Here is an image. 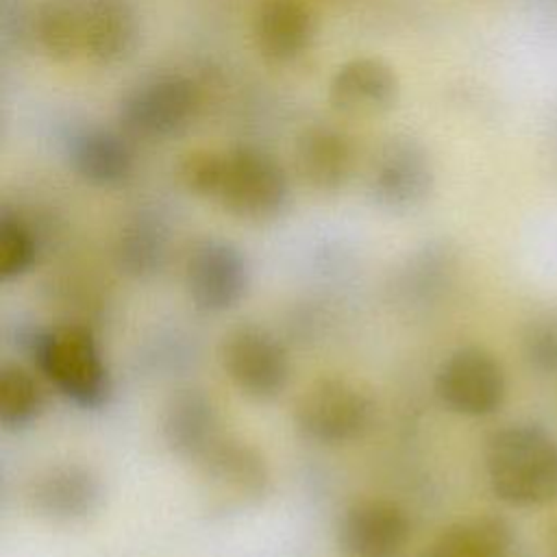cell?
<instances>
[{"label": "cell", "mask_w": 557, "mask_h": 557, "mask_svg": "<svg viewBox=\"0 0 557 557\" xmlns=\"http://www.w3.org/2000/svg\"><path fill=\"white\" fill-rule=\"evenodd\" d=\"M22 346L41 379L67 403L85 411H98L109 405L113 379L87 324L35 326L22 335Z\"/></svg>", "instance_id": "1"}, {"label": "cell", "mask_w": 557, "mask_h": 557, "mask_svg": "<svg viewBox=\"0 0 557 557\" xmlns=\"http://www.w3.org/2000/svg\"><path fill=\"white\" fill-rule=\"evenodd\" d=\"M492 494L518 509L557 500V437L535 422H511L496 429L483 450Z\"/></svg>", "instance_id": "2"}, {"label": "cell", "mask_w": 557, "mask_h": 557, "mask_svg": "<svg viewBox=\"0 0 557 557\" xmlns=\"http://www.w3.org/2000/svg\"><path fill=\"white\" fill-rule=\"evenodd\" d=\"M374 418L376 403L370 392L344 376L315 379L294 405L296 431L320 446H339L363 437Z\"/></svg>", "instance_id": "3"}, {"label": "cell", "mask_w": 557, "mask_h": 557, "mask_svg": "<svg viewBox=\"0 0 557 557\" xmlns=\"http://www.w3.org/2000/svg\"><path fill=\"white\" fill-rule=\"evenodd\" d=\"M289 196V178L272 154L250 146L224 152L215 202L226 213L246 222H270L285 213Z\"/></svg>", "instance_id": "4"}, {"label": "cell", "mask_w": 557, "mask_h": 557, "mask_svg": "<svg viewBox=\"0 0 557 557\" xmlns=\"http://www.w3.org/2000/svg\"><path fill=\"white\" fill-rule=\"evenodd\" d=\"M437 400L457 416H494L507 398V372L500 359L483 346H459L437 366L433 376Z\"/></svg>", "instance_id": "5"}, {"label": "cell", "mask_w": 557, "mask_h": 557, "mask_svg": "<svg viewBox=\"0 0 557 557\" xmlns=\"http://www.w3.org/2000/svg\"><path fill=\"white\" fill-rule=\"evenodd\" d=\"M198 109V87L191 78L163 72L144 78L126 91L117 120L126 135L137 139H170L181 135Z\"/></svg>", "instance_id": "6"}, {"label": "cell", "mask_w": 557, "mask_h": 557, "mask_svg": "<svg viewBox=\"0 0 557 557\" xmlns=\"http://www.w3.org/2000/svg\"><path fill=\"white\" fill-rule=\"evenodd\" d=\"M185 292L198 313L220 315L235 309L250 289L246 252L224 237L198 239L185 259Z\"/></svg>", "instance_id": "7"}, {"label": "cell", "mask_w": 557, "mask_h": 557, "mask_svg": "<svg viewBox=\"0 0 557 557\" xmlns=\"http://www.w3.org/2000/svg\"><path fill=\"white\" fill-rule=\"evenodd\" d=\"M220 361L231 383L250 400L278 398L289 383V352L265 326L242 324L224 335Z\"/></svg>", "instance_id": "8"}, {"label": "cell", "mask_w": 557, "mask_h": 557, "mask_svg": "<svg viewBox=\"0 0 557 557\" xmlns=\"http://www.w3.org/2000/svg\"><path fill=\"white\" fill-rule=\"evenodd\" d=\"M435 170L424 144L413 137H394L374 159L370 194L383 211L409 213L431 196Z\"/></svg>", "instance_id": "9"}, {"label": "cell", "mask_w": 557, "mask_h": 557, "mask_svg": "<svg viewBox=\"0 0 557 557\" xmlns=\"http://www.w3.org/2000/svg\"><path fill=\"white\" fill-rule=\"evenodd\" d=\"M335 540L344 557H398L411 540V518L394 500L363 498L344 509Z\"/></svg>", "instance_id": "10"}, {"label": "cell", "mask_w": 557, "mask_h": 557, "mask_svg": "<svg viewBox=\"0 0 557 557\" xmlns=\"http://www.w3.org/2000/svg\"><path fill=\"white\" fill-rule=\"evenodd\" d=\"M194 466L209 490L231 505L259 503L270 490V468L263 455L233 435L222 433Z\"/></svg>", "instance_id": "11"}, {"label": "cell", "mask_w": 557, "mask_h": 557, "mask_svg": "<svg viewBox=\"0 0 557 557\" xmlns=\"http://www.w3.org/2000/svg\"><path fill=\"white\" fill-rule=\"evenodd\" d=\"M102 498L100 476L76 461L48 466L28 485L30 509L52 522H81L100 509Z\"/></svg>", "instance_id": "12"}, {"label": "cell", "mask_w": 557, "mask_h": 557, "mask_svg": "<svg viewBox=\"0 0 557 557\" xmlns=\"http://www.w3.org/2000/svg\"><path fill=\"white\" fill-rule=\"evenodd\" d=\"M398 91L400 83L394 67L379 57L348 59L329 81L331 107L350 117H372L389 111Z\"/></svg>", "instance_id": "13"}, {"label": "cell", "mask_w": 557, "mask_h": 557, "mask_svg": "<svg viewBox=\"0 0 557 557\" xmlns=\"http://www.w3.org/2000/svg\"><path fill=\"white\" fill-rule=\"evenodd\" d=\"M161 435L172 455L191 463L198 461L222 435L220 413L211 394L196 385L174 389L163 405Z\"/></svg>", "instance_id": "14"}, {"label": "cell", "mask_w": 557, "mask_h": 557, "mask_svg": "<svg viewBox=\"0 0 557 557\" xmlns=\"http://www.w3.org/2000/svg\"><path fill=\"white\" fill-rule=\"evenodd\" d=\"M67 161L78 178L94 187L124 185L135 170L128 139L111 128L87 126L67 137Z\"/></svg>", "instance_id": "15"}, {"label": "cell", "mask_w": 557, "mask_h": 557, "mask_svg": "<svg viewBox=\"0 0 557 557\" xmlns=\"http://www.w3.org/2000/svg\"><path fill=\"white\" fill-rule=\"evenodd\" d=\"M83 57L98 65L124 61L139 39V13L133 0H81Z\"/></svg>", "instance_id": "16"}, {"label": "cell", "mask_w": 557, "mask_h": 557, "mask_svg": "<svg viewBox=\"0 0 557 557\" xmlns=\"http://www.w3.org/2000/svg\"><path fill=\"white\" fill-rule=\"evenodd\" d=\"M296 168L302 181L322 194L339 191L352 176L355 148L335 126L313 124L296 139Z\"/></svg>", "instance_id": "17"}, {"label": "cell", "mask_w": 557, "mask_h": 557, "mask_svg": "<svg viewBox=\"0 0 557 557\" xmlns=\"http://www.w3.org/2000/svg\"><path fill=\"white\" fill-rule=\"evenodd\" d=\"M170 242L172 235L165 218L152 209H139L117 231L113 263L124 276L148 281L165 268Z\"/></svg>", "instance_id": "18"}, {"label": "cell", "mask_w": 557, "mask_h": 557, "mask_svg": "<svg viewBox=\"0 0 557 557\" xmlns=\"http://www.w3.org/2000/svg\"><path fill=\"white\" fill-rule=\"evenodd\" d=\"M259 52L274 63H289L311 46L315 22L305 0H265L252 24Z\"/></svg>", "instance_id": "19"}, {"label": "cell", "mask_w": 557, "mask_h": 557, "mask_svg": "<svg viewBox=\"0 0 557 557\" xmlns=\"http://www.w3.org/2000/svg\"><path fill=\"white\" fill-rule=\"evenodd\" d=\"M511 544L509 520L496 513H476L448 524L420 557H507Z\"/></svg>", "instance_id": "20"}, {"label": "cell", "mask_w": 557, "mask_h": 557, "mask_svg": "<svg viewBox=\"0 0 557 557\" xmlns=\"http://www.w3.org/2000/svg\"><path fill=\"white\" fill-rule=\"evenodd\" d=\"M33 37L52 61H72L85 50L81 0H44L33 13Z\"/></svg>", "instance_id": "21"}, {"label": "cell", "mask_w": 557, "mask_h": 557, "mask_svg": "<svg viewBox=\"0 0 557 557\" xmlns=\"http://www.w3.org/2000/svg\"><path fill=\"white\" fill-rule=\"evenodd\" d=\"M46 409V394L35 374L17 363L0 368V426L9 433L30 429Z\"/></svg>", "instance_id": "22"}, {"label": "cell", "mask_w": 557, "mask_h": 557, "mask_svg": "<svg viewBox=\"0 0 557 557\" xmlns=\"http://www.w3.org/2000/svg\"><path fill=\"white\" fill-rule=\"evenodd\" d=\"M39 257V237L33 224L15 209L0 211V281L11 283L33 270Z\"/></svg>", "instance_id": "23"}, {"label": "cell", "mask_w": 557, "mask_h": 557, "mask_svg": "<svg viewBox=\"0 0 557 557\" xmlns=\"http://www.w3.org/2000/svg\"><path fill=\"white\" fill-rule=\"evenodd\" d=\"M520 346L531 370L557 376V313L544 311L533 315L522 329Z\"/></svg>", "instance_id": "24"}, {"label": "cell", "mask_w": 557, "mask_h": 557, "mask_svg": "<svg viewBox=\"0 0 557 557\" xmlns=\"http://www.w3.org/2000/svg\"><path fill=\"white\" fill-rule=\"evenodd\" d=\"M222 168H224V152L194 150L183 157L178 165V176L185 189L191 191L194 196L215 200V194L222 181Z\"/></svg>", "instance_id": "25"}, {"label": "cell", "mask_w": 557, "mask_h": 557, "mask_svg": "<svg viewBox=\"0 0 557 557\" xmlns=\"http://www.w3.org/2000/svg\"><path fill=\"white\" fill-rule=\"evenodd\" d=\"M553 550H555V557H557V522L553 527Z\"/></svg>", "instance_id": "26"}]
</instances>
